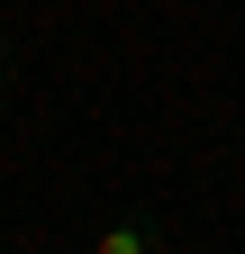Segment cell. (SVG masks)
<instances>
[{"label": "cell", "instance_id": "obj_3", "mask_svg": "<svg viewBox=\"0 0 245 254\" xmlns=\"http://www.w3.org/2000/svg\"><path fill=\"white\" fill-rule=\"evenodd\" d=\"M82 9H109V0H82Z\"/></svg>", "mask_w": 245, "mask_h": 254}, {"label": "cell", "instance_id": "obj_1", "mask_svg": "<svg viewBox=\"0 0 245 254\" xmlns=\"http://www.w3.org/2000/svg\"><path fill=\"white\" fill-rule=\"evenodd\" d=\"M91 245H100V254H155V245H164V227H155V218H118V227H100Z\"/></svg>", "mask_w": 245, "mask_h": 254}, {"label": "cell", "instance_id": "obj_2", "mask_svg": "<svg viewBox=\"0 0 245 254\" xmlns=\"http://www.w3.org/2000/svg\"><path fill=\"white\" fill-rule=\"evenodd\" d=\"M0 82H9V37H0Z\"/></svg>", "mask_w": 245, "mask_h": 254}]
</instances>
